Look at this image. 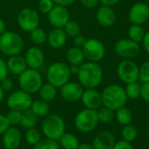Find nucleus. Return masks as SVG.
Masks as SVG:
<instances>
[{
  "label": "nucleus",
  "mask_w": 149,
  "mask_h": 149,
  "mask_svg": "<svg viewBox=\"0 0 149 149\" xmlns=\"http://www.w3.org/2000/svg\"><path fill=\"white\" fill-rule=\"evenodd\" d=\"M79 83L85 88H96L103 79L102 67L95 62H84L77 74Z\"/></svg>",
  "instance_id": "1"
},
{
  "label": "nucleus",
  "mask_w": 149,
  "mask_h": 149,
  "mask_svg": "<svg viewBox=\"0 0 149 149\" xmlns=\"http://www.w3.org/2000/svg\"><path fill=\"white\" fill-rule=\"evenodd\" d=\"M103 107L116 111L127 104V96L125 88L117 84H111L104 88L101 93Z\"/></svg>",
  "instance_id": "2"
},
{
  "label": "nucleus",
  "mask_w": 149,
  "mask_h": 149,
  "mask_svg": "<svg viewBox=\"0 0 149 149\" xmlns=\"http://www.w3.org/2000/svg\"><path fill=\"white\" fill-rule=\"evenodd\" d=\"M42 134L45 138L58 141L65 133V123L64 119L57 113H49L41 123Z\"/></svg>",
  "instance_id": "3"
},
{
  "label": "nucleus",
  "mask_w": 149,
  "mask_h": 149,
  "mask_svg": "<svg viewBox=\"0 0 149 149\" xmlns=\"http://www.w3.org/2000/svg\"><path fill=\"white\" fill-rule=\"evenodd\" d=\"M22 37L14 31H5L0 35V52L8 57L18 55L24 49Z\"/></svg>",
  "instance_id": "4"
},
{
  "label": "nucleus",
  "mask_w": 149,
  "mask_h": 149,
  "mask_svg": "<svg viewBox=\"0 0 149 149\" xmlns=\"http://www.w3.org/2000/svg\"><path fill=\"white\" fill-rule=\"evenodd\" d=\"M71 75L69 65L60 61L51 64L46 71L47 82L53 85L57 88H60L70 81Z\"/></svg>",
  "instance_id": "5"
},
{
  "label": "nucleus",
  "mask_w": 149,
  "mask_h": 149,
  "mask_svg": "<svg viewBox=\"0 0 149 149\" xmlns=\"http://www.w3.org/2000/svg\"><path fill=\"white\" fill-rule=\"evenodd\" d=\"M18 85L20 89L31 95L39 91L43 85V79L38 70L27 68L18 76Z\"/></svg>",
  "instance_id": "6"
},
{
  "label": "nucleus",
  "mask_w": 149,
  "mask_h": 149,
  "mask_svg": "<svg viewBox=\"0 0 149 149\" xmlns=\"http://www.w3.org/2000/svg\"><path fill=\"white\" fill-rule=\"evenodd\" d=\"M99 123L97 111L88 108H84L79 111L74 118V126L76 129L84 134L93 132Z\"/></svg>",
  "instance_id": "7"
},
{
  "label": "nucleus",
  "mask_w": 149,
  "mask_h": 149,
  "mask_svg": "<svg viewBox=\"0 0 149 149\" xmlns=\"http://www.w3.org/2000/svg\"><path fill=\"white\" fill-rule=\"evenodd\" d=\"M32 97L30 93L23 91L22 89L12 91L7 98V107L10 110L18 112H24L31 108L32 104Z\"/></svg>",
  "instance_id": "8"
},
{
  "label": "nucleus",
  "mask_w": 149,
  "mask_h": 149,
  "mask_svg": "<svg viewBox=\"0 0 149 149\" xmlns=\"http://www.w3.org/2000/svg\"><path fill=\"white\" fill-rule=\"evenodd\" d=\"M117 75L125 84L136 82L140 79V66L131 59H123L117 66Z\"/></svg>",
  "instance_id": "9"
},
{
  "label": "nucleus",
  "mask_w": 149,
  "mask_h": 149,
  "mask_svg": "<svg viewBox=\"0 0 149 149\" xmlns=\"http://www.w3.org/2000/svg\"><path fill=\"white\" fill-rule=\"evenodd\" d=\"M17 21L19 27L26 32H31L38 27L40 17L37 10L32 8L22 9L17 17Z\"/></svg>",
  "instance_id": "10"
},
{
  "label": "nucleus",
  "mask_w": 149,
  "mask_h": 149,
  "mask_svg": "<svg viewBox=\"0 0 149 149\" xmlns=\"http://www.w3.org/2000/svg\"><path fill=\"white\" fill-rule=\"evenodd\" d=\"M86 59L90 62L98 63L103 59L106 54V47L104 44L97 38L86 39L85 45L82 47Z\"/></svg>",
  "instance_id": "11"
},
{
  "label": "nucleus",
  "mask_w": 149,
  "mask_h": 149,
  "mask_svg": "<svg viewBox=\"0 0 149 149\" xmlns=\"http://www.w3.org/2000/svg\"><path fill=\"white\" fill-rule=\"evenodd\" d=\"M114 52L119 57L124 59H131L139 55L141 46L138 43L129 38H121L116 42Z\"/></svg>",
  "instance_id": "12"
},
{
  "label": "nucleus",
  "mask_w": 149,
  "mask_h": 149,
  "mask_svg": "<svg viewBox=\"0 0 149 149\" xmlns=\"http://www.w3.org/2000/svg\"><path fill=\"white\" fill-rule=\"evenodd\" d=\"M132 24H144L149 19V5L145 2H138L132 5L128 13Z\"/></svg>",
  "instance_id": "13"
},
{
  "label": "nucleus",
  "mask_w": 149,
  "mask_h": 149,
  "mask_svg": "<svg viewBox=\"0 0 149 149\" xmlns=\"http://www.w3.org/2000/svg\"><path fill=\"white\" fill-rule=\"evenodd\" d=\"M84 87L77 82L68 81L59 88V93L63 100L67 102H78L81 100Z\"/></svg>",
  "instance_id": "14"
},
{
  "label": "nucleus",
  "mask_w": 149,
  "mask_h": 149,
  "mask_svg": "<svg viewBox=\"0 0 149 149\" xmlns=\"http://www.w3.org/2000/svg\"><path fill=\"white\" fill-rule=\"evenodd\" d=\"M47 19L54 28H63L70 20V12L66 7L54 5L47 14Z\"/></svg>",
  "instance_id": "15"
},
{
  "label": "nucleus",
  "mask_w": 149,
  "mask_h": 149,
  "mask_svg": "<svg viewBox=\"0 0 149 149\" xmlns=\"http://www.w3.org/2000/svg\"><path fill=\"white\" fill-rule=\"evenodd\" d=\"M22 140L21 131L17 127H10L2 135V145L4 149H17Z\"/></svg>",
  "instance_id": "16"
},
{
  "label": "nucleus",
  "mask_w": 149,
  "mask_h": 149,
  "mask_svg": "<svg viewBox=\"0 0 149 149\" xmlns=\"http://www.w3.org/2000/svg\"><path fill=\"white\" fill-rule=\"evenodd\" d=\"M80 100L86 108L92 110L97 111L103 106L101 93L96 88H86Z\"/></svg>",
  "instance_id": "17"
},
{
  "label": "nucleus",
  "mask_w": 149,
  "mask_h": 149,
  "mask_svg": "<svg viewBox=\"0 0 149 149\" xmlns=\"http://www.w3.org/2000/svg\"><path fill=\"white\" fill-rule=\"evenodd\" d=\"M24 59L28 68L38 70L45 63V53L38 46H31L25 52Z\"/></svg>",
  "instance_id": "18"
},
{
  "label": "nucleus",
  "mask_w": 149,
  "mask_h": 149,
  "mask_svg": "<svg viewBox=\"0 0 149 149\" xmlns=\"http://www.w3.org/2000/svg\"><path fill=\"white\" fill-rule=\"evenodd\" d=\"M96 20L103 27H111L115 24L116 13L112 7L102 5L96 11Z\"/></svg>",
  "instance_id": "19"
},
{
  "label": "nucleus",
  "mask_w": 149,
  "mask_h": 149,
  "mask_svg": "<svg viewBox=\"0 0 149 149\" xmlns=\"http://www.w3.org/2000/svg\"><path fill=\"white\" fill-rule=\"evenodd\" d=\"M115 143V136L110 132L103 131L96 134L92 145L94 149H113Z\"/></svg>",
  "instance_id": "20"
},
{
  "label": "nucleus",
  "mask_w": 149,
  "mask_h": 149,
  "mask_svg": "<svg viewBox=\"0 0 149 149\" xmlns=\"http://www.w3.org/2000/svg\"><path fill=\"white\" fill-rule=\"evenodd\" d=\"M67 36L63 28H54L47 34V43L53 49H59L65 45Z\"/></svg>",
  "instance_id": "21"
},
{
  "label": "nucleus",
  "mask_w": 149,
  "mask_h": 149,
  "mask_svg": "<svg viewBox=\"0 0 149 149\" xmlns=\"http://www.w3.org/2000/svg\"><path fill=\"white\" fill-rule=\"evenodd\" d=\"M6 63L9 72L17 76H19L23 72H24L28 68L24 57H21L19 56V54L9 57V59L7 60Z\"/></svg>",
  "instance_id": "22"
},
{
  "label": "nucleus",
  "mask_w": 149,
  "mask_h": 149,
  "mask_svg": "<svg viewBox=\"0 0 149 149\" xmlns=\"http://www.w3.org/2000/svg\"><path fill=\"white\" fill-rule=\"evenodd\" d=\"M85 55L82 48L72 46L66 52V60L70 65L80 66L85 62Z\"/></svg>",
  "instance_id": "23"
},
{
  "label": "nucleus",
  "mask_w": 149,
  "mask_h": 149,
  "mask_svg": "<svg viewBox=\"0 0 149 149\" xmlns=\"http://www.w3.org/2000/svg\"><path fill=\"white\" fill-rule=\"evenodd\" d=\"M57 89H58L57 87H55L53 85H52L48 82L45 84H43L42 86L40 87L39 91L38 92L39 99L44 101H46L48 103L52 101L57 97V94H58Z\"/></svg>",
  "instance_id": "24"
},
{
  "label": "nucleus",
  "mask_w": 149,
  "mask_h": 149,
  "mask_svg": "<svg viewBox=\"0 0 149 149\" xmlns=\"http://www.w3.org/2000/svg\"><path fill=\"white\" fill-rule=\"evenodd\" d=\"M38 118H45L50 113V105L48 102L42 100H36L32 101L30 108Z\"/></svg>",
  "instance_id": "25"
},
{
  "label": "nucleus",
  "mask_w": 149,
  "mask_h": 149,
  "mask_svg": "<svg viewBox=\"0 0 149 149\" xmlns=\"http://www.w3.org/2000/svg\"><path fill=\"white\" fill-rule=\"evenodd\" d=\"M59 146L64 149H77L80 142L78 137L72 133H65L58 140Z\"/></svg>",
  "instance_id": "26"
},
{
  "label": "nucleus",
  "mask_w": 149,
  "mask_h": 149,
  "mask_svg": "<svg viewBox=\"0 0 149 149\" xmlns=\"http://www.w3.org/2000/svg\"><path fill=\"white\" fill-rule=\"evenodd\" d=\"M38 121V117L31 110L28 109L22 113V119L20 125L24 129H30L32 127H35Z\"/></svg>",
  "instance_id": "27"
},
{
  "label": "nucleus",
  "mask_w": 149,
  "mask_h": 149,
  "mask_svg": "<svg viewBox=\"0 0 149 149\" xmlns=\"http://www.w3.org/2000/svg\"><path fill=\"white\" fill-rule=\"evenodd\" d=\"M115 119L120 125L127 126L131 124L133 120V113L131 110L126 107H123L115 111Z\"/></svg>",
  "instance_id": "28"
},
{
  "label": "nucleus",
  "mask_w": 149,
  "mask_h": 149,
  "mask_svg": "<svg viewBox=\"0 0 149 149\" xmlns=\"http://www.w3.org/2000/svg\"><path fill=\"white\" fill-rule=\"evenodd\" d=\"M146 31H144V29L141 27V25L139 24H132L127 31V35H128V38L140 44L142 42L144 36H145Z\"/></svg>",
  "instance_id": "29"
},
{
  "label": "nucleus",
  "mask_w": 149,
  "mask_h": 149,
  "mask_svg": "<svg viewBox=\"0 0 149 149\" xmlns=\"http://www.w3.org/2000/svg\"><path fill=\"white\" fill-rule=\"evenodd\" d=\"M97 113L99 122L102 124H109L115 119V111L106 107H101L98 109Z\"/></svg>",
  "instance_id": "30"
},
{
  "label": "nucleus",
  "mask_w": 149,
  "mask_h": 149,
  "mask_svg": "<svg viewBox=\"0 0 149 149\" xmlns=\"http://www.w3.org/2000/svg\"><path fill=\"white\" fill-rule=\"evenodd\" d=\"M24 141L27 144L31 146H36L41 140H42V134L39 130L36 129L35 127L26 129L24 133Z\"/></svg>",
  "instance_id": "31"
},
{
  "label": "nucleus",
  "mask_w": 149,
  "mask_h": 149,
  "mask_svg": "<svg viewBox=\"0 0 149 149\" xmlns=\"http://www.w3.org/2000/svg\"><path fill=\"white\" fill-rule=\"evenodd\" d=\"M30 38L35 45H41L47 42V33L43 29L38 27L30 32Z\"/></svg>",
  "instance_id": "32"
},
{
  "label": "nucleus",
  "mask_w": 149,
  "mask_h": 149,
  "mask_svg": "<svg viewBox=\"0 0 149 149\" xmlns=\"http://www.w3.org/2000/svg\"><path fill=\"white\" fill-rule=\"evenodd\" d=\"M63 30L65 31L67 37L75 38L76 36L79 35L81 32V26L80 24L75 21V20H69L65 26L63 27Z\"/></svg>",
  "instance_id": "33"
},
{
  "label": "nucleus",
  "mask_w": 149,
  "mask_h": 149,
  "mask_svg": "<svg viewBox=\"0 0 149 149\" xmlns=\"http://www.w3.org/2000/svg\"><path fill=\"white\" fill-rule=\"evenodd\" d=\"M121 135L124 141L128 142H133L136 140L138 136V130L137 127L132 124L123 126V128L121 130Z\"/></svg>",
  "instance_id": "34"
},
{
  "label": "nucleus",
  "mask_w": 149,
  "mask_h": 149,
  "mask_svg": "<svg viewBox=\"0 0 149 149\" xmlns=\"http://www.w3.org/2000/svg\"><path fill=\"white\" fill-rule=\"evenodd\" d=\"M141 85L139 84L138 81L127 84L125 92L127 96V99L136 100L139 97H141Z\"/></svg>",
  "instance_id": "35"
},
{
  "label": "nucleus",
  "mask_w": 149,
  "mask_h": 149,
  "mask_svg": "<svg viewBox=\"0 0 149 149\" xmlns=\"http://www.w3.org/2000/svg\"><path fill=\"white\" fill-rule=\"evenodd\" d=\"M33 149H60L58 141L48 138L42 139Z\"/></svg>",
  "instance_id": "36"
},
{
  "label": "nucleus",
  "mask_w": 149,
  "mask_h": 149,
  "mask_svg": "<svg viewBox=\"0 0 149 149\" xmlns=\"http://www.w3.org/2000/svg\"><path fill=\"white\" fill-rule=\"evenodd\" d=\"M5 116L10 127H17L20 125L21 119H22V112L9 110V112L5 114Z\"/></svg>",
  "instance_id": "37"
},
{
  "label": "nucleus",
  "mask_w": 149,
  "mask_h": 149,
  "mask_svg": "<svg viewBox=\"0 0 149 149\" xmlns=\"http://www.w3.org/2000/svg\"><path fill=\"white\" fill-rule=\"evenodd\" d=\"M142 83L149 82V60L144 62L140 66V79Z\"/></svg>",
  "instance_id": "38"
},
{
  "label": "nucleus",
  "mask_w": 149,
  "mask_h": 149,
  "mask_svg": "<svg viewBox=\"0 0 149 149\" xmlns=\"http://www.w3.org/2000/svg\"><path fill=\"white\" fill-rule=\"evenodd\" d=\"M52 0H39L38 2V10L45 14H48L54 6Z\"/></svg>",
  "instance_id": "39"
},
{
  "label": "nucleus",
  "mask_w": 149,
  "mask_h": 149,
  "mask_svg": "<svg viewBox=\"0 0 149 149\" xmlns=\"http://www.w3.org/2000/svg\"><path fill=\"white\" fill-rule=\"evenodd\" d=\"M0 86L4 93H11L14 89V82L8 77L0 82Z\"/></svg>",
  "instance_id": "40"
},
{
  "label": "nucleus",
  "mask_w": 149,
  "mask_h": 149,
  "mask_svg": "<svg viewBox=\"0 0 149 149\" xmlns=\"http://www.w3.org/2000/svg\"><path fill=\"white\" fill-rule=\"evenodd\" d=\"M9 70L7 67V63L3 58H0V82L8 77Z\"/></svg>",
  "instance_id": "41"
},
{
  "label": "nucleus",
  "mask_w": 149,
  "mask_h": 149,
  "mask_svg": "<svg viewBox=\"0 0 149 149\" xmlns=\"http://www.w3.org/2000/svg\"><path fill=\"white\" fill-rule=\"evenodd\" d=\"M10 124L4 114L0 113V135H3L4 132L10 127Z\"/></svg>",
  "instance_id": "42"
},
{
  "label": "nucleus",
  "mask_w": 149,
  "mask_h": 149,
  "mask_svg": "<svg viewBox=\"0 0 149 149\" xmlns=\"http://www.w3.org/2000/svg\"><path fill=\"white\" fill-rule=\"evenodd\" d=\"M141 97L144 101L149 102V82H145L141 85Z\"/></svg>",
  "instance_id": "43"
},
{
  "label": "nucleus",
  "mask_w": 149,
  "mask_h": 149,
  "mask_svg": "<svg viewBox=\"0 0 149 149\" xmlns=\"http://www.w3.org/2000/svg\"><path fill=\"white\" fill-rule=\"evenodd\" d=\"M113 149H134V148H133L131 142L122 140L120 141H116Z\"/></svg>",
  "instance_id": "44"
},
{
  "label": "nucleus",
  "mask_w": 149,
  "mask_h": 149,
  "mask_svg": "<svg viewBox=\"0 0 149 149\" xmlns=\"http://www.w3.org/2000/svg\"><path fill=\"white\" fill-rule=\"evenodd\" d=\"M81 4L86 9H93L100 3V0H80Z\"/></svg>",
  "instance_id": "45"
},
{
  "label": "nucleus",
  "mask_w": 149,
  "mask_h": 149,
  "mask_svg": "<svg viewBox=\"0 0 149 149\" xmlns=\"http://www.w3.org/2000/svg\"><path fill=\"white\" fill-rule=\"evenodd\" d=\"M86 42V39L84 36L82 35H78L74 38V40H73V43H74V46H77L79 48H82L85 44Z\"/></svg>",
  "instance_id": "46"
},
{
  "label": "nucleus",
  "mask_w": 149,
  "mask_h": 149,
  "mask_svg": "<svg viewBox=\"0 0 149 149\" xmlns=\"http://www.w3.org/2000/svg\"><path fill=\"white\" fill-rule=\"evenodd\" d=\"M53 3L56 5H60L64 7H67L69 5H72L76 0H52Z\"/></svg>",
  "instance_id": "47"
},
{
  "label": "nucleus",
  "mask_w": 149,
  "mask_h": 149,
  "mask_svg": "<svg viewBox=\"0 0 149 149\" xmlns=\"http://www.w3.org/2000/svg\"><path fill=\"white\" fill-rule=\"evenodd\" d=\"M141 43H142V45H143L144 50L149 54V30L148 31H146L145 36H144V38H143V40H142Z\"/></svg>",
  "instance_id": "48"
},
{
  "label": "nucleus",
  "mask_w": 149,
  "mask_h": 149,
  "mask_svg": "<svg viewBox=\"0 0 149 149\" xmlns=\"http://www.w3.org/2000/svg\"><path fill=\"white\" fill-rule=\"evenodd\" d=\"M120 0H100V3H101L102 5L104 6H108V7H113L119 3Z\"/></svg>",
  "instance_id": "49"
},
{
  "label": "nucleus",
  "mask_w": 149,
  "mask_h": 149,
  "mask_svg": "<svg viewBox=\"0 0 149 149\" xmlns=\"http://www.w3.org/2000/svg\"><path fill=\"white\" fill-rule=\"evenodd\" d=\"M69 67H70V72H71V74H74V75H77L78 74L79 70V65H71Z\"/></svg>",
  "instance_id": "50"
},
{
  "label": "nucleus",
  "mask_w": 149,
  "mask_h": 149,
  "mask_svg": "<svg viewBox=\"0 0 149 149\" xmlns=\"http://www.w3.org/2000/svg\"><path fill=\"white\" fill-rule=\"evenodd\" d=\"M77 149H94L92 144L89 143H80Z\"/></svg>",
  "instance_id": "51"
},
{
  "label": "nucleus",
  "mask_w": 149,
  "mask_h": 149,
  "mask_svg": "<svg viewBox=\"0 0 149 149\" xmlns=\"http://www.w3.org/2000/svg\"><path fill=\"white\" fill-rule=\"evenodd\" d=\"M6 31V24L3 18L0 17V35Z\"/></svg>",
  "instance_id": "52"
},
{
  "label": "nucleus",
  "mask_w": 149,
  "mask_h": 149,
  "mask_svg": "<svg viewBox=\"0 0 149 149\" xmlns=\"http://www.w3.org/2000/svg\"><path fill=\"white\" fill-rule=\"evenodd\" d=\"M3 98H4V92H3V90L2 89L1 86H0V105H1V103L3 102Z\"/></svg>",
  "instance_id": "53"
},
{
  "label": "nucleus",
  "mask_w": 149,
  "mask_h": 149,
  "mask_svg": "<svg viewBox=\"0 0 149 149\" xmlns=\"http://www.w3.org/2000/svg\"><path fill=\"white\" fill-rule=\"evenodd\" d=\"M145 1H146V2H149V0H145Z\"/></svg>",
  "instance_id": "54"
},
{
  "label": "nucleus",
  "mask_w": 149,
  "mask_h": 149,
  "mask_svg": "<svg viewBox=\"0 0 149 149\" xmlns=\"http://www.w3.org/2000/svg\"><path fill=\"white\" fill-rule=\"evenodd\" d=\"M148 21H149V19H148Z\"/></svg>",
  "instance_id": "55"
}]
</instances>
